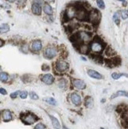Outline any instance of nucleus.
I'll return each instance as SVG.
<instances>
[{
    "instance_id": "obj_1",
    "label": "nucleus",
    "mask_w": 128,
    "mask_h": 129,
    "mask_svg": "<svg viewBox=\"0 0 128 129\" xmlns=\"http://www.w3.org/2000/svg\"><path fill=\"white\" fill-rule=\"evenodd\" d=\"M21 120H22V121L25 123V124L30 125L37 121V116H35V115L32 113H27V114L23 115V116H21Z\"/></svg>"
},
{
    "instance_id": "obj_2",
    "label": "nucleus",
    "mask_w": 128,
    "mask_h": 129,
    "mask_svg": "<svg viewBox=\"0 0 128 129\" xmlns=\"http://www.w3.org/2000/svg\"><path fill=\"white\" fill-rule=\"evenodd\" d=\"M100 14L97 10H92L91 12L89 14V20L93 24H97L100 21Z\"/></svg>"
},
{
    "instance_id": "obj_3",
    "label": "nucleus",
    "mask_w": 128,
    "mask_h": 129,
    "mask_svg": "<svg viewBox=\"0 0 128 129\" xmlns=\"http://www.w3.org/2000/svg\"><path fill=\"white\" fill-rule=\"evenodd\" d=\"M87 16L89 17L88 13L85 8L81 7L77 9V12H76V18H77L78 20L81 21H84L87 18Z\"/></svg>"
},
{
    "instance_id": "obj_4",
    "label": "nucleus",
    "mask_w": 128,
    "mask_h": 129,
    "mask_svg": "<svg viewBox=\"0 0 128 129\" xmlns=\"http://www.w3.org/2000/svg\"><path fill=\"white\" fill-rule=\"evenodd\" d=\"M57 55V49L54 47H48L44 51V56L48 59H52Z\"/></svg>"
},
{
    "instance_id": "obj_5",
    "label": "nucleus",
    "mask_w": 128,
    "mask_h": 129,
    "mask_svg": "<svg viewBox=\"0 0 128 129\" xmlns=\"http://www.w3.org/2000/svg\"><path fill=\"white\" fill-rule=\"evenodd\" d=\"M103 48L104 47H103V45L101 44V42L97 41V40L93 41V42L91 44V46H90L91 50L93 52H97V53L102 52Z\"/></svg>"
},
{
    "instance_id": "obj_6",
    "label": "nucleus",
    "mask_w": 128,
    "mask_h": 129,
    "mask_svg": "<svg viewBox=\"0 0 128 129\" xmlns=\"http://www.w3.org/2000/svg\"><path fill=\"white\" fill-rule=\"evenodd\" d=\"M68 64L67 62L63 61V60H59L57 61L56 64H55V67L56 70L59 71V72H63V71H67L68 68Z\"/></svg>"
},
{
    "instance_id": "obj_7",
    "label": "nucleus",
    "mask_w": 128,
    "mask_h": 129,
    "mask_svg": "<svg viewBox=\"0 0 128 129\" xmlns=\"http://www.w3.org/2000/svg\"><path fill=\"white\" fill-rule=\"evenodd\" d=\"M70 99H71V101L73 105H75L77 106L81 105V97L79 94H77V93H73V94H71V95H70Z\"/></svg>"
},
{
    "instance_id": "obj_8",
    "label": "nucleus",
    "mask_w": 128,
    "mask_h": 129,
    "mask_svg": "<svg viewBox=\"0 0 128 129\" xmlns=\"http://www.w3.org/2000/svg\"><path fill=\"white\" fill-rule=\"evenodd\" d=\"M73 85L75 88L78 90H84L86 87V84L85 83V82L80 80V79H74V80H73Z\"/></svg>"
},
{
    "instance_id": "obj_9",
    "label": "nucleus",
    "mask_w": 128,
    "mask_h": 129,
    "mask_svg": "<svg viewBox=\"0 0 128 129\" xmlns=\"http://www.w3.org/2000/svg\"><path fill=\"white\" fill-rule=\"evenodd\" d=\"M78 37H79L81 41H83V42H89V41L91 40V36L89 33L86 32H80L78 33Z\"/></svg>"
},
{
    "instance_id": "obj_10",
    "label": "nucleus",
    "mask_w": 128,
    "mask_h": 129,
    "mask_svg": "<svg viewBox=\"0 0 128 129\" xmlns=\"http://www.w3.org/2000/svg\"><path fill=\"white\" fill-rule=\"evenodd\" d=\"M42 48V43L40 40H34L31 45V49L33 52H38Z\"/></svg>"
},
{
    "instance_id": "obj_11",
    "label": "nucleus",
    "mask_w": 128,
    "mask_h": 129,
    "mask_svg": "<svg viewBox=\"0 0 128 129\" xmlns=\"http://www.w3.org/2000/svg\"><path fill=\"white\" fill-rule=\"evenodd\" d=\"M2 120H4V121H10V120H11L12 119V114H11V112L10 110H3L2 112Z\"/></svg>"
},
{
    "instance_id": "obj_12",
    "label": "nucleus",
    "mask_w": 128,
    "mask_h": 129,
    "mask_svg": "<svg viewBox=\"0 0 128 129\" xmlns=\"http://www.w3.org/2000/svg\"><path fill=\"white\" fill-rule=\"evenodd\" d=\"M76 12H77V8L74 6H69L67 10V17L68 18H72L76 16Z\"/></svg>"
},
{
    "instance_id": "obj_13",
    "label": "nucleus",
    "mask_w": 128,
    "mask_h": 129,
    "mask_svg": "<svg viewBox=\"0 0 128 129\" xmlns=\"http://www.w3.org/2000/svg\"><path fill=\"white\" fill-rule=\"evenodd\" d=\"M42 81L44 82L45 84L51 85L53 83L54 78L52 75H50V74H46V75H44L42 77Z\"/></svg>"
},
{
    "instance_id": "obj_14",
    "label": "nucleus",
    "mask_w": 128,
    "mask_h": 129,
    "mask_svg": "<svg viewBox=\"0 0 128 129\" xmlns=\"http://www.w3.org/2000/svg\"><path fill=\"white\" fill-rule=\"evenodd\" d=\"M88 75L89 77H91L92 78H96V79L102 78V75L99 72H97V71L94 70H88Z\"/></svg>"
},
{
    "instance_id": "obj_15",
    "label": "nucleus",
    "mask_w": 128,
    "mask_h": 129,
    "mask_svg": "<svg viewBox=\"0 0 128 129\" xmlns=\"http://www.w3.org/2000/svg\"><path fill=\"white\" fill-rule=\"evenodd\" d=\"M128 97V92L124 91V90H119L115 94H113L111 96V99H115L116 97Z\"/></svg>"
},
{
    "instance_id": "obj_16",
    "label": "nucleus",
    "mask_w": 128,
    "mask_h": 129,
    "mask_svg": "<svg viewBox=\"0 0 128 129\" xmlns=\"http://www.w3.org/2000/svg\"><path fill=\"white\" fill-rule=\"evenodd\" d=\"M32 12L36 15H40L41 14V7L39 5L33 3L32 6Z\"/></svg>"
},
{
    "instance_id": "obj_17",
    "label": "nucleus",
    "mask_w": 128,
    "mask_h": 129,
    "mask_svg": "<svg viewBox=\"0 0 128 129\" xmlns=\"http://www.w3.org/2000/svg\"><path fill=\"white\" fill-rule=\"evenodd\" d=\"M122 121L125 126H128V109L122 112Z\"/></svg>"
},
{
    "instance_id": "obj_18",
    "label": "nucleus",
    "mask_w": 128,
    "mask_h": 129,
    "mask_svg": "<svg viewBox=\"0 0 128 129\" xmlns=\"http://www.w3.org/2000/svg\"><path fill=\"white\" fill-rule=\"evenodd\" d=\"M49 117L51 118V123H52V125L55 129H60V123H59V120L56 119L55 116H51V115H49Z\"/></svg>"
},
{
    "instance_id": "obj_19",
    "label": "nucleus",
    "mask_w": 128,
    "mask_h": 129,
    "mask_svg": "<svg viewBox=\"0 0 128 129\" xmlns=\"http://www.w3.org/2000/svg\"><path fill=\"white\" fill-rule=\"evenodd\" d=\"M43 11L48 15H51L53 13V10L49 4H44L43 6Z\"/></svg>"
},
{
    "instance_id": "obj_20",
    "label": "nucleus",
    "mask_w": 128,
    "mask_h": 129,
    "mask_svg": "<svg viewBox=\"0 0 128 129\" xmlns=\"http://www.w3.org/2000/svg\"><path fill=\"white\" fill-rule=\"evenodd\" d=\"M85 105L86 108H92L93 106V100L91 97H87L85 101Z\"/></svg>"
},
{
    "instance_id": "obj_21",
    "label": "nucleus",
    "mask_w": 128,
    "mask_h": 129,
    "mask_svg": "<svg viewBox=\"0 0 128 129\" xmlns=\"http://www.w3.org/2000/svg\"><path fill=\"white\" fill-rule=\"evenodd\" d=\"M122 76H126L128 78V75L127 74H123V73H112L111 74V78L113 79H115V80H117V79H119V78H121Z\"/></svg>"
},
{
    "instance_id": "obj_22",
    "label": "nucleus",
    "mask_w": 128,
    "mask_h": 129,
    "mask_svg": "<svg viewBox=\"0 0 128 129\" xmlns=\"http://www.w3.org/2000/svg\"><path fill=\"white\" fill-rule=\"evenodd\" d=\"M9 30H10L9 25H7V24L1 25V27H0V32H1V33H5V32H7Z\"/></svg>"
},
{
    "instance_id": "obj_23",
    "label": "nucleus",
    "mask_w": 128,
    "mask_h": 129,
    "mask_svg": "<svg viewBox=\"0 0 128 129\" xmlns=\"http://www.w3.org/2000/svg\"><path fill=\"white\" fill-rule=\"evenodd\" d=\"M58 86L59 88L61 89H64L65 87L67 86V81L65 79L62 78V79H59V81L58 82Z\"/></svg>"
},
{
    "instance_id": "obj_24",
    "label": "nucleus",
    "mask_w": 128,
    "mask_h": 129,
    "mask_svg": "<svg viewBox=\"0 0 128 129\" xmlns=\"http://www.w3.org/2000/svg\"><path fill=\"white\" fill-rule=\"evenodd\" d=\"M113 21H115L116 24V25H119V12H116L114 13V15H113Z\"/></svg>"
},
{
    "instance_id": "obj_25",
    "label": "nucleus",
    "mask_w": 128,
    "mask_h": 129,
    "mask_svg": "<svg viewBox=\"0 0 128 129\" xmlns=\"http://www.w3.org/2000/svg\"><path fill=\"white\" fill-rule=\"evenodd\" d=\"M89 51V48L87 45H80V52L83 54H86Z\"/></svg>"
},
{
    "instance_id": "obj_26",
    "label": "nucleus",
    "mask_w": 128,
    "mask_h": 129,
    "mask_svg": "<svg viewBox=\"0 0 128 129\" xmlns=\"http://www.w3.org/2000/svg\"><path fill=\"white\" fill-rule=\"evenodd\" d=\"M0 79L2 82H6L8 80V75L5 72H1L0 74Z\"/></svg>"
},
{
    "instance_id": "obj_27",
    "label": "nucleus",
    "mask_w": 128,
    "mask_h": 129,
    "mask_svg": "<svg viewBox=\"0 0 128 129\" xmlns=\"http://www.w3.org/2000/svg\"><path fill=\"white\" fill-rule=\"evenodd\" d=\"M46 101L48 103V104H50V105H56V101L54 99V98L52 97H48L46 99Z\"/></svg>"
},
{
    "instance_id": "obj_28",
    "label": "nucleus",
    "mask_w": 128,
    "mask_h": 129,
    "mask_svg": "<svg viewBox=\"0 0 128 129\" xmlns=\"http://www.w3.org/2000/svg\"><path fill=\"white\" fill-rule=\"evenodd\" d=\"M97 4L100 9H104V2L103 0H97Z\"/></svg>"
},
{
    "instance_id": "obj_29",
    "label": "nucleus",
    "mask_w": 128,
    "mask_h": 129,
    "mask_svg": "<svg viewBox=\"0 0 128 129\" xmlns=\"http://www.w3.org/2000/svg\"><path fill=\"white\" fill-rule=\"evenodd\" d=\"M29 97H30L31 99H32V100H37L38 98H39L38 95L34 92H30V93H29Z\"/></svg>"
},
{
    "instance_id": "obj_30",
    "label": "nucleus",
    "mask_w": 128,
    "mask_h": 129,
    "mask_svg": "<svg viewBox=\"0 0 128 129\" xmlns=\"http://www.w3.org/2000/svg\"><path fill=\"white\" fill-rule=\"evenodd\" d=\"M121 17L123 20H125V19H127L128 18V12L127 11V10H122L121 11Z\"/></svg>"
},
{
    "instance_id": "obj_31",
    "label": "nucleus",
    "mask_w": 128,
    "mask_h": 129,
    "mask_svg": "<svg viewBox=\"0 0 128 129\" xmlns=\"http://www.w3.org/2000/svg\"><path fill=\"white\" fill-rule=\"evenodd\" d=\"M27 96H28V93H27V91H25V90H23V91H21L20 93V97L21 99H25L27 97Z\"/></svg>"
},
{
    "instance_id": "obj_32",
    "label": "nucleus",
    "mask_w": 128,
    "mask_h": 129,
    "mask_svg": "<svg viewBox=\"0 0 128 129\" xmlns=\"http://www.w3.org/2000/svg\"><path fill=\"white\" fill-rule=\"evenodd\" d=\"M45 128H46L45 125L43 124V123H37V124L35 126V128H34V129H45Z\"/></svg>"
},
{
    "instance_id": "obj_33",
    "label": "nucleus",
    "mask_w": 128,
    "mask_h": 129,
    "mask_svg": "<svg viewBox=\"0 0 128 129\" xmlns=\"http://www.w3.org/2000/svg\"><path fill=\"white\" fill-rule=\"evenodd\" d=\"M20 91H16V92H13L12 93V94H10V97L13 98V99H14V98H16L18 97V95L20 94Z\"/></svg>"
},
{
    "instance_id": "obj_34",
    "label": "nucleus",
    "mask_w": 128,
    "mask_h": 129,
    "mask_svg": "<svg viewBox=\"0 0 128 129\" xmlns=\"http://www.w3.org/2000/svg\"><path fill=\"white\" fill-rule=\"evenodd\" d=\"M34 3L39 5V6H41L43 3V0H34Z\"/></svg>"
},
{
    "instance_id": "obj_35",
    "label": "nucleus",
    "mask_w": 128,
    "mask_h": 129,
    "mask_svg": "<svg viewBox=\"0 0 128 129\" xmlns=\"http://www.w3.org/2000/svg\"><path fill=\"white\" fill-rule=\"evenodd\" d=\"M17 2L19 5H23V4L25 3L26 0H17Z\"/></svg>"
},
{
    "instance_id": "obj_36",
    "label": "nucleus",
    "mask_w": 128,
    "mask_h": 129,
    "mask_svg": "<svg viewBox=\"0 0 128 129\" xmlns=\"http://www.w3.org/2000/svg\"><path fill=\"white\" fill-rule=\"evenodd\" d=\"M42 70L43 71H48L49 70V66H48V65H43L42 66Z\"/></svg>"
},
{
    "instance_id": "obj_37",
    "label": "nucleus",
    "mask_w": 128,
    "mask_h": 129,
    "mask_svg": "<svg viewBox=\"0 0 128 129\" xmlns=\"http://www.w3.org/2000/svg\"><path fill=\"white\" fill-rule=\"evenodd\" d=\"M0 92H1V94H2V95H6L7 93H6V90H5V89H3V88H1L0 89Z\"/></svg>"
},
{
    "instance_id": "obj_38",
    "label": "nucleus",
    "mask_w": 128,
    "mask_h": 129,
    "mask_svg": "<svg viewBox=\"0 0 128 129\" xmlns=\"http://www.w3.org/2000/svg\"><path fill=\"white\" fill-rule=\"evenodd\" d=\"M122 5H123L124 6H126L127 5V1H125V0H124V1L122 2Z\"/></svg>"
},
{
    "instance_id": "obj_39",
    "label": "nucleus",
    "mask_w": 128,
    "mask_h": 129,
    "mask_svg": "<svg viewBox=\"0 0 128 129\" xmlns=\"http://www.w3.org/2000/svg\"><path fill=\"white\" fill-rule=\"evenodd\" d=\"M0 41H1V45H0V47H2V46H3V40H1Z\"/></svg>"
},
{
    "instance_id": "obj_40",
    "label": "nucleus",
    "mask_w": 128,
    "mask_h": 129,
    "mask_svg": "<svg viewBox=\"0 0 128 129\" xmlns=\"http://www.w3.org/2000/svg\"><path fill=\"white\" fill-rule=\"evenodd\" d=\"M15 0H8V2H13Z\"/></svg>"
},
{
    "instance_id": "obj_41",
    "label": "nucleus",
    "mask_w": 128,
    "mask_h": 129,
    "mask_svg": "<svg viewBox=\"0 0 128 129\" xmlns=\"http://www.w3.org/2000/svg\"><path fill=\"white\" fill-rule=\"evenodd\" d=\"M81 59H83L84 61H86V59H85V58H84V57H81Z\"/></svg>"
},
{
    "instance_id": "obj_42",
    "label": "nucleus",
    "mask_w": 128,
    "mask_h": 129,
    "mask_svg": "<svg viewBox=\"0 0 128 129\" xmlns=\"http://www.w3.org/2000/svg\"><path fill=\"white\" fill-rule=\"evenodd\" d=\"M48 2H54L55 0H48Z\"/></svg>"
},
{
    "instance_id": "obj_43",
    "label": "nucleus",
    "mask_w": 128,
    "mask_h": 129,
    "mask_svg": "<svg viewBox=\"0 0 128 129\" xmlns=\"http://www.w3.org/2000/svg\"><path fill=\"white\" fill-rule=\"evenodd\" d=\"M62 129H69V128H67V127H65V126H63V128H62Z\"/></svg>"
},
{
    "instance_id": "obj_44",
    "label": "nucleus",
    "mask_w": 128,
    "mask_h": 129,
    "mask_svg": "<svg viewBox=\"0 0 128 129\" xmlns=\"http://www.w3.org/2000/svg\"><path fill=\"white\" fill-rule=\"evenodd\" d=\"M119 1H122V2H123V1H124V0H119Z\"/></svg>"
}]
</instances>
